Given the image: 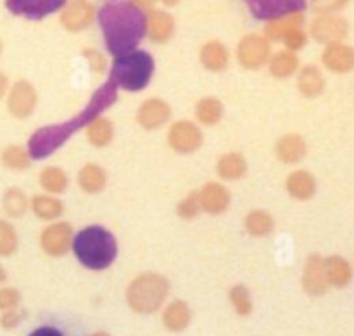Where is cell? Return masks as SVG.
I'll return each mask as SVG.
<instances>
[{"label":"cell","mask_w":354,"mask_h":336,"mask_svg":"<svg viewBox=\"0 0 354 336\" xmlns=\"http://www.w3.org/2000/svg\"><path fill=\"white\" fill-rule=\"evenodd\" d=\"M73 251L83 267L104 270L116 260L118 242L113 232L102 225H90L73 236Z\"/></svg>","instance_id":"obj_3"},{"label":"cell","mask_w":354,"mask_h":336,"mask_svg":"<svg viewBox=\"0 0 354 336\" xmlns=\"http://www.w3.org/2000/svg\"><path fill=\"white\" fill-rule=\"evenodd\" d=\"M322 61L330 71L349 73L354 68V51L346 44H330L325 47Z\"/></svg>","instance_id":"obj_16"},{"label":"cell","mask_w":354,"mask_h":336,"mask_svg":"<svg viewBox=\"0 0 354 336\" xmlns=\"http://www.w3.org/2000/svg\"><path fill=\"white\" fill-rule=\"evenodd\" d=\"M19 239L17 232L7 220H0V256H10L16 253Z\"/></svg>","instance_id":"obj_36"},{"label":"cell","mask_w":354,"mask_h":336,"mask_svg":"<svg viewBox=\"0 0 354 336\" xmlns=\"http://www.w3.org/2000/svg\"><path fill=\"white\" fill-rule=\"evenodd\" d=\"M7 87H9V80H7V76L0 71V97L7 92Z\"/></svg>","instance_id":"obj_44"},{"label":"cell","mask_w":354,"mask_h":336,"mask_svg":"<svg viewBox=\"0 0 354 336\" xmlns=\"http://www.w3.org/2000/svg\"><path fill=\"white\" fill-rule=\"evenodd\" d=\"M237 59L248 69L261 68L270 59V42L263 35H245L237 45Z\"/></svg>","instance_id":"obj_6"},{"label":"cell","mask_w":354,"mask_h":336,"mask_svg":"<svg viewBox=\"0 0 354 336\" xmlns=\"http://www.w3.org/2000/svg\"><path fill=\"white\" fill-rule=\"evenodd\" d=\"M325 272H327L328 284H334L337 288L348 286L353 277L351 265L341 255H332L325 258Z\"/></svg>","instance_id":"obj_24"},{"label":"cell","mask_w":354,"mask_h":336,"mask_svg":"<svg viewBox=\"0 0 354 336\" xmlns=\"http://www.w3.org/2000/svg\"><path fill=\"white\" fill-rule=\"evenodd\" d=\"M230 61V52L221 42L211 40L201 48V62L209 71H223Z\"/></svg>","instance_id":"obj_22"},{"label":"cell","mask_w":354,"mask_h":336,"mask_svg":"<svg viewBox=\"0 0 354 336\" xmlns=\"http://www.w3.org/2000/svg\"><path fill=\"white\" fill-rule=\"evenodd\" d=\"M21 301V293L16 288H0V310H12L17 308Z\"/></svg>","instance_id":"obj_40"},{"label":"cell","mask_w":354,"mask_h":336,"mask_svg":"<svg viewBox=\"0 0 354 336\" xmlns=\"http://www.w3.org/2000/svg\"><path fill=\"white\" fill-rule=\"evenodd\" d=\"M297 89L304 97H317L325 89V76L315 64H306L297 75Z\"/></svg>","instance_id":"obj_21"},{"label":"cell","mask_w":354,"mask_h":336,"mask_svg":"<svg viewBox=\"0 0 354 336\" xmlns=\"http://www.w3.org/2000/svg\"><path fill=\"white\" fill-rule=\"evenodd\" d=\"M31 208H33L35 215L41 220H54V218L61 217L64 204L61 200L52 196H45V194H38L31 200Z\"/></svg>","instance_id":"obj_29"},{"label":"cell","mask_w":354,"mask_h":336,"mask_svg":"<svg viewBox=\"0 0 354 336\" xmlns=\"http://www.w3.org/2000/svg\"><path fill=\"white\" fill-rule=\"evenodd\" d=\"M30 336H64L59 329L52 328V326H41V328H37Z\"/></svg>","instance_id":"obj_43"},{"label":"cell","mask_w":354,"mask_h":336,"mask_svg":"<svg viewBox=\"0 0 354 336\" xmlns=\"http://www.w3.org/2000/svg\"><path fill=\"white\" fill-rule=\"evenodd\" d=\"M306 7V2H297V0H259V2H249V9L259 19L273 21L280 17L297 14Z\"/></svg>","instance_id":"obj_11"},{"label":"cell","mask_w":354,"mask_h":336,"mask_svg":"<svg viewBox=\"0 0 354 336\" xmlns=\"http://www.w3.org/2000/svg\"><path fill=\"white\" fill-rule=\"evenodd\" d=\"M107 184L106 170L95 163H88L78 172V186L85 193H100Z\"/></svg>","instance_id":"obj_25"},{"label":"cell","mask_w":354,"mask_h":336,"mask_svg":"<svg viewBox=\"0 0 354 336\" xmlns=\"http://www.w3.org/2000/svg\"><path fill=\"white\" fill-rule=\"evenodd\" d=\"M199 203L204 211L211 215H220L230 206V193L220 182H207L199 191Z\"/></svg>","instance_id":"obj_14"},{"label":"cell","mask_w":354,"mask_h":336,"mask_svg":"<svg viewBox=\"0 0 354 336\" xmlns=\"http://www.w3.org/2000/svg\"><path fill=\"white\" fill-rule=\"evenodd\" d=\"M38 103L37 90L26 80H19L12 85L7 99V109L16 118H28L35 111Z\"/></svg>","instance_id":"obj_10"},{"label":"cell","mask_w":354,"mask_h":336,"mask_svg":"<svg viewBox=\"0 0 354 336\" xmlns=\"http://www.w3.org/2000/svg\"><path fill=\"white\" fill-rule=\"evenodd\" d=\"M245 231L256 238L268 236L273 231V218L265 210H252L245 217Z\"/></svg>","instance_id":"obj_32"},{"label":"cell","mask_w":354,"mask_h":336,"mask_svg":"<svg viewBox=\"0 0 354 336\" xmlns=\"http://www.w3.org/2000/svg\"><path fill=\"white\" fill-rule=\"evenodd\" d=\"M199 210H201V203H199V193H197V191H194V193H190L189 196L183 197V200L178 203V206H176V213H178V217L185 218V220H190V218L196 217V215L199 213Z\"/></svg>","instance_id":"obj_38"},{"label":"cell","mask_w":354,"mask_h":336,"mask_svg":"<svg viewBox=\"0 0 354 336\" xmlns=\"http://www.w3.org/2000/svg\"><path fill=\"white\" fill-rule=\"evenodd\" d=\"M7 279V274H6V269L2 267V263H0V283H3V281Z\"/></svg>","instance_id":"obj_45"},{"label":"cell","mask_w":354,"mask_h":336,"mask_svg":"<svg viewBox=\"0 0 354 336\" xmlns=\"http://www.w3.org/2000/svg\"><path fill=\"white\" fill-rule=\"evenodd\" d=\"M306 141H304L299 134L283 135L275 145V152L277 156H279L280 161L289 163V165L301 161V159L306 156Z\"/></svg>","instance_id":"obj_20"},{"label":"cell","mask_w":354,"mask_h":336,"mask_svg":"<svg viewBox=\"0 0 354 336\" xmlns=\"http://www.w3.org/2000/svg\"><path fill=\"white\" fill-rule=\"evenodd\" d=\"M349 33V24L337 14H322L311 24V35L317 42L325 45L341 44Z\"/></svg>","instance_id":"obj_7"},{"label":"cell","mask_w":354,"mask_h":336,"mask_svg":"<svg viewBox=\"0 0 354 336\" xmlns=\"http://www.w3.org/2000/svg\"><path fill=\"white\" fill-rule=\"evenodd\" d=\"M145 33L149 35L151 40L159 42V44L168 42L175 33V19L171 17V14L165 12V10H151L147 16Z\"/></svg>","instance_id":"obj_18"},{"label":"cell","mask_w":354,"mask_h":336,"mask_svg":"<svg viewBox=\"0 0 354 336\" xmlns=\"http://www.w3.org/2000/svg\"><path fill=\"white\" fill-rule=\"evenodd\" d=\"M303 288L311 297H320L327 291L328 279L325 272V258L318 253L308 256L303 274Z\"/></svg>","instance_id":"obj_12"},{"label":"cell","mask_w":354,"mask_h":336,"mask_svg":"<svg viewBox=\"0 0 354 336\" xmlns=\"http://www.w3.org/2000/svg\"><path fill=\"white\" fill-rule=\"evenodd\" d=\"M304 23V17L303 14H290V16L286 17H280V19H273L268 21L265 26V38L266 40H282L283 33L290 28H296V26H303Z\"/></svg>","instance_id":"obj_31"},{"label":"cell","mask_w":354,"mask_h":336,"mask_svg":"<svg viewBox=\"0 0 354 336\" xmlns=\"http://www.w3.org/2000/svg\"><path fill=\"white\" fill-rule=\"evenodd\" d=\"M83 55L86 58V61H88L90 68H92L93 71L102 73L104 69H106V58H104L99 51H95V48H85V51H83Z\"/></svg>","instance_id":"obj_41"},{"label":"cell","mask_w":354,"mask_h":336,"mask_svg":"<svg viewBox=\"0 0 354 336\" xmlns=\"http://www.w3.org/2000/svg\"><path fill=\"white\" fill-rule=\"evenodd\" d=\"M286 189L294 200L306 201L317 193V180L308 170H296L287 177Z\"/></svg>","instance_id":"obj_19"},{"label":"cell","mask_w":354,"mask_h":336,"mask_svg":"<svg viewBox=\"0 0 354 336\" xmlns=\"http://www.w3.org/2000/svg\"><path fill=\"white\" fill-rule=\"evenodd\" d=\"M169 291V281L158 272H145L135 277L127 290L128 305L138 314L159 310Z\"/></svg>","instance_id":"obj_5"},{"label":"cell","mask_w":354,"mask_h":336,"mask_svg":"<svg viewBox=\"0 0 354 336\" xmlns=\"http://www.w3.org/2000/svg\"><path fill=\"white\" fill-rule=\"evenodd\" d=\"M203 132L196 123L189 120H180L169 127L168 132V142L175 151L182 152V154H189V152L197 151L203 145Z\"/></svg>","instance_id":"obj_8"},{"label":"cell","mask_w":354,"mask_h":336,"mask_svg":"<svg viewBox=\"0 0 354 336\" xmlns=\"http://www.w3.org/2000/svg\"><path fill=\"white\" fill-rule=\"evenodd\" d=\"M93 19V7L86 2H73L62 9L61 24L68 31L85 30Z\"/></svg>","instance_id":"obj_17"},{"label":"cell","mask_w":354,"mask_h":336,"mask_svg":"<svg viewBox=\"0 0 354 336\" xmlns=\"http://www.w3.org/2000/svg\"><path fill=\"white\" fill-rule=\"evenodd\" d=\"M218 175L225 180H237L248 172V161L241 152H228L220 158L216 165Z\"/></svg>","instance_id":"obj_26"},{"label":"cell","mask_w":354,"mask_h":336,"mask_svg":"<svg viewBox=\"0 0 354 336\" xmlns=\"http://www.w3.org/2000/svg\"><path fill=\"white\" fill-rule=\"evenodd\" d=\"M73 242V227L68 222H57L44 229L40 236V245L44 251L50 256H62L68 253Z\"/></svg>","instance_id":"obj_9"},{"label":"cell","mask_w":354,"mask_h":336,"mask_svg":"<svg viewBox=\"0 0 354 336\" xmlns=\"http://www.w3.org/2000/svg\"><path fill=\"white\" fill-rule=\"evenodd\" d=\"M230 301L239 315H249L252 312L251 293L244 284H235L230 290Z\"/></svg>","instance_id":"obj_37"},{"label":"cell","mask_w":354,"mask_h":336,"mask_svg":"<svg viewBox=\"0 0 354 336\" xmlns=\"http://www.w3.org/2000/svg\"><path fill=\"white\" fill-rule=\"evenodd\" d=\"M6 6L7 9L12 10L17 16H24L28 19H41L47 14L61 9L64 6V2H61V0H38V2H35V0H24V2H21V0H10Z\"/></svg>","instance_id":"obj_15"},{"label":"cell","mask_w":354,"mask_h":336,"mask_svg":"<svg viewBox=\"0 0 354 336\" xmlns=\"http://www.w3.org/2000/svg\"><path fill=\"white\" fill-rule=\"evenodd\" d=\"M196 116L203 125H214L223 116V104L216 97H204L196 104Z\"/></svg>","instance_id":"obj_30"},{"label":"cell","mask_w":354,"mask_h":336,"mask_svg":"<svg viewBox=\"0 0 354 336\" xmlns=\"http://www.w3.org/2000/svg\"><path fill=\"white\" fill-rule=\"evenodd\" d=\"M23 317H24V312L21 310V308L6 310L2 314V317H0V324H2V328H6V329H12L19 324L21 319Z\"/></svg>","instance_id":"obj_42"},{"label":"cell","mask_w":354,"mask_h":336,"mask_svg":"<svg viewBox=\"0 0 354 336\" xmlns=\"http://www.w3.org/2000/svg\"><path fill=\"white\" fill-rule=\"evenodd\" d=\"M86 137L95 148H104L114 137V125L107 118L99 116L86 125Z\"/></svg>","instance_id":"obj_28"},{"label":"cell","mask_w":354,"mask_h":336,"mask_svg":"<svg viewBox=\"0 0 354 336\" xmlns=\"http://www.w3.org/2000/svg\"><path fill=\"white\" fill-rule=\"evenodd\" d=\"M40 186L48 193L61 194L68 189V175L59 166H47L41 170Z\"/></svg>","instance_id":"obj_33"},{"label":"cell","mask_w":354,"mask_h":336,"mask_svg":"<svg viewBox=\"0 0 354 336\" xmlns=\"http://www.w3.org/2000/svg\"><path fill=\"white\" fill-rule=\"evenodd\" d=\"M268 66L270 73L275 78H289L299 68V59H297V55L294 52L279 51L268 59Z\"/></svg>","instance_id":"obj_27"},{"label":"cell","mask_w":354,"mask_h":336,"mask_svg":"<svg viewBox=\"0 0 354 336\" xmlns=\"http://www.w3.org/2000/svg\"><path fill=\"white\" fill-rule=\"evenodd\" d=\"M92 336H109V335H107V333H104V331H99V333H93Z\"/></svg>","instance_id":"obj_46"},{"label":"cell","mask_w":354,"mask_h":336,"mask_svg":"<svg viewBox=\"0 0 354 336\" xmlns=\"http://www.w3.org/2000/svg\"><path fill=\"white\" fill-rule=\"evenodd\" d=\"M154 69V58L149 52L133 51L114 59L109 82L128 92H140L149 85Z\"/></svg>","instance_id":"obj_4"},{"label":"cell","mask_w":354,"mask_h":336,"mask_svg":"<svg viewBox=\"0 0 354 336\" xmlns=\"http://www.w3.org/2000/svg\"><path fill=\"white\" fill-rule=\"evenodd\" d=\"M2 163L10 170H26L31 165V158L28 154L26 149H23L21 145H7L2 151Z\"/></svg>","instance_id":"obj_35"},{"label":"cell","mask_w":354,"mask_h":336,"mask_svg":"<svg viewBox=\"0 0 354 336\" xmlns=\"http://www.w3.org/2000/svg\"><path fill=\"white\" fill-rule=\"evenodd\" d=\"M0 52H2V44H0Z\"/></svg>","instance_id":"obj_47"},{"label":"cell","mask_w":354,"mask_h":336,"mask_svg":"<svg viewBox=\"0 0 354 336\" xmlns=\"http://www.w3.org/2000/svg\"><path fill=\"white\" fill-rule=\"evenodd\" d=\"M169 116H171L169 104L158 97H152V99L142 103L137 111L138 125L144 127L145 130H156V128L162 127L169 120Z\"/></svg>","instance_id":"obj_13"},{"label":"cell","mask_w":354,"mask_h":336,"mask_svg":"<svg viewBox=\"0 0 354 336\" xmlns=\"http://www.w3.org/2000/svg\"><path fill=\"white\" fill-rule=\"evenodd\" d=\"M3 210H6L7 215L10 217H21L24 215V211L28 210V197L26 194L23 193L17 187H10L3 193Z\"/></svg>","instance_id":"obj_34"},{"label":"cell","mask_w":354,"mask_h":336,"mask_svg":"<svg viewBox=\"0 0 354 336\" xmlns=\"http://www.w3.org/2000/svg\"><path fill=\"white\" fill-rule=\"evenodd\" d=\"M190 317H192V312H190L189 303L183 300H173L165 308L162 322L169 331H182L190 324Z\"/></svg>","instance_id":"obj_23"},{"label":"cell","mask_w":354,"mask_h":336,"mask_svg":"<svg viewBox=\"0 0 354 336\" xmlns=\"http://www.w3.org/2000/svg\"><path fill=\"white\" fill-rule=\"evenodd\" d=\"M282 40H283V44L287 45V48H289V52H296V51H301V48L306 45L308 37H306V33L303 31V28L296 26V28H290V30H287L286 33H283Z\"/></svg>","instance_id":"obj_39"},{"label":"cell","mask_w":354,"mask_h":336,"mask_svg":"<svg viewBox=\"0 0 354 336\" xmlns=\"http://www.w3.org/2000/svg\"><path fill=\"white\" fill-rule=\"evenodd\" d=\"M114 100H116V87L113 85V82H106L97 89L90 103L75 118H71L66 123L48 125V127H44L35 132L30 137V142H28V154H30V158H47L55 149L61 148L76 130L86 127L90 121L99 118L100 113L107 109Z\"/></svg>","instance_id":"obj_1"},{"label":"cell","mask_w":354,"mask_h":336,"mask_svg":"<svg viewBox=\"0 0 354 336\" xmlns=\"http://www.w3.org/2000/svg\"><path fill=\"white\" fill-rule=\"evenodd\" d=\"M104 40L113 55L130 54L145 37L147 16L133 2H107L99 10Z\"/></svg>","instance_id":"obj_2"}]
</instances>
